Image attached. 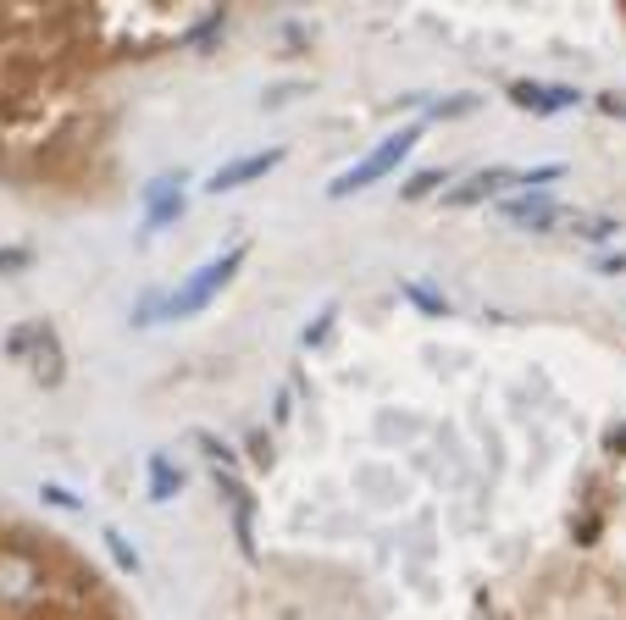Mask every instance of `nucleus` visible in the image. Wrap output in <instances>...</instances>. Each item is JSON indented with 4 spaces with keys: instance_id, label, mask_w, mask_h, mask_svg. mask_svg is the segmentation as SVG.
Returning <instances> with one entry per match:
<instances>
[{
    "instance_id": "nucleus-1",
    "label": "nucleus",
    "mask_w": 626,
    "mask_h": 620,
    "mask_svg": "<svg viewBox=\"0 0 626 620\" xmlns=\"http://www.w3.org/2000/svg\"><path fill=\"white\" fill-rule=\"evenodd\" d=\"M244 255H250V250H244V244H233V250L217 255V261H205L200 272H194L189 283H183L178 294L167 299V316H194V310H205L211 299L222 294V288H228V277L244 266Z\"/></svg>"
},
{
    "instance_id": "nucleus-2",
    "label": "nucleus",
    "mask_w": 626,
    "mask_h": 620,
    "mask_svg": "<svg viewBox=\"0 0 626 620\" xmlns=\"http://www.w3.org/2000/svg\"><path fill=\"white\" fill-rule=\"evenodd\" d=\"M410 144H416V128H399L394 139H383L372 155H366V161H355V167L344 172V178H333V183H327V194H333V200H344V194H355V189H366V183L388 178V172H394L399 161L410 155Z\"/></svg>"
},
{
    "instance_id": "nucleus-3",
    "label": "nucleus",
    "mask_w": 626,
    "mask_h": 620,
    "mask_svg": "<svg viewBox=\"0 0 626 620\" xmlns=\"http://www.w3.org/2000/svg\"><path fill=\"white\" fill-rule=\"evenodd\" d=\"M510 100H516L521 111H538V117H549V111H571L582 95H577L571 84H510Z\"/></svg>"
},
{
    "instance_id": "nucleus-4",
    "label": "nucleus",
    "mask_w": 626,
    "mask_h": 620,
    "mask_svg": "<svg viewBox=\"0 0 626 620\" xmlns=\"http://www.w3.org/2000/svg\"><path fill=\"white\" fill-rule=\"evenodd\" d=\"M283 161V150H261V155H244V161H233V167H217V178L205 183L211 194H228V189H244L250 178H266V172Z\"/></svg>"
},
{
    "instance_id": "nucleus-5",
    "label": "nucleus",
    "mask_w": 626,
    "mask_h": 620,
    "mask_svg": "<svg viewBox=\"0 0 626 620\" xmlns=\"http://www.w3.org/2000/svg\"><path fill=\"white\" fill-rule=\"evenodd\" d=\"M217 482H222V499H228V510H233V537H239V549L255 554V499H250V488H244L239 477H217Z\"/></svg>"
},
{
    "instance_id": "nucleus-6",
    "label": "nucleus",
    "mask_w": 626,
    "mask_h": 620,
    "mask_svg": "<svg viewBox=\"0 0 626 620\" xmlns=\"http://www.w3.org/2000/svg\"><path fill=\"white\" fill-rule=\"evenodd\" d=\"M505 183H516V178H510V172H505V167H488V172H471V178H466V183H460V189H449V194H444V205H449V211H460V205H477V200H494V194H499V189H505Z\"/></svg>"
},
{
    "instance_id": "nucleus-7",
    "label": "nucleus",
    "mask_w": 626,
    "mask_h": 620,
    "mask_svg": "<svg viewBox=\"0 0 626 620\" xmlns=\"http://www.w3.org/2000/svg\"><path fill=\"white\" fill-rule=\"evenodd\" d=\"M28 355H34V377L45 382V388H56V382H61V344H56V333H50L45 322H39L34 349H28Z\"/></svg>"
},
{
    "instance_id": "nucleus-8",
    "label": "nucleus",
    "mask_w": 626,
    "mask_h": 620,
    "mask_svg": "<svg viewBox=\"0 0 626 620\" xmlns=\"http://www.w3.org/2000/svg\"><path fill=\"white\" fill-rule=\"evenodd\" d=\"M499 211H505L510 222H521V227H549L554 216H560V205H549L543 194H521V200H505Z\"/></svg>"
},
{
    "instance_id": "nucleus-9",
    "label": "nucleus",
    "mask_w": 626,
    "mask_h": 620,
    "mask_svg": "<svg viewBox=\"0 0 626 620\" xmlns=\"http://www.w3.org/2000/svg\"><path fill=\"white\" fill-rule=\"evenodd\" d=\"M178 488H183V471L167 454H150V499H172Z\"/></svg>"
},
{
    "instance_id": "nucleus-10",
    "label": "nucleus",
    "mask_w": 626,
    "mask_h": 620,
    "mask_svg": "<svg viewBox=\"0 0 626 620\" xmlns=\"http://www.w3.org/2000/svg\"><path fill=\"white\" fill-rule=\"evenodd\" d=\"M405 299H416V305H422L427 310V316H444V294H433V288H427V283H405Z\"/></svg>"
},
{
    "instance_id": "nucleus-11",
    "label": "nucleus",
    "mask_w": 626,
    "mask_h": 620,
    "mask_svg": "<svg viewBox=\"0 0 626 620\" xmlns=\"http://www.w3.org/2000/svg\"><path fill=\"white\" fill-rule=\"evenodd\" d=\"M106 549H111V560H117V565H122V571H128V576L139 571V554H133L128 543H122V532H106Z\"/></svg>"
},
{
    "instance_id": "nucleus-12",
    "label": "nucleus",
    "mask_w": 626,
    "mask_h": 620,
    "mask_svg": "<svg viewBox=\"0 0 626 620\" xmlns=\"http://www.w3.org/2000/svg\"><path fill=\"white\" fill-rule=\"evenodd\" d=\"M438 183H444V172H416V178L405 183V194H410V200H422V194H433Z\"/></svg>"
},
{
    "instance_id": "nucleus-13",
    "label": "nucleus",
    "mask_w": 626,
    "mask_h": 620,
    "mask_svg": "<svg viewBox=\"0 0 626 620\" xmlns=\"http://www.w3.org/2000/svg\"><path fill=\"white\" fill-rule=\"evenodd\" d=\"M333 316H338V310H322V316H316V322L305 327V349H316L327 333H333Z\"/></svg>"
},
{
    "instance_id": "nucleus-14",
    "label": "nucleus",
    "mask_w": 626,
    "mask_h": 620,
    "mask_svg": "<svg viewBox=\"0 0 626 620\" xmlns=\"http://www.w3.org/2000/svg\"><path fill=\"white\" fill-rule=\"evenodd\" d=\"M621 222H610V216H593V222H582V239H593V244H604L615 233Z\"/></svg>"
},
{
    "instance_id": "nucleus-15",
    "label": "nucleus",
    "mask_w": 626,
    "mask_h": 620,
    "mask_svg": "<svg viewBox=\"0 0 626 620\" xmlns=\"http://www.w3.org/2000/svg\"><path fill=\"white\" fill-rule=\"evenodd\" d=\"M200 449L211 454V460H217L222 471H228V465H233V449H228V443H217V438H211V432H200Z\"/></svg>"
},
{
    "instance_id": "nucleus-16",
    "label": "nucleus",
    "mask_w": 626,
    "mask_h": 620,
    "mask_svg": "<svg viewBox=\"0 0 626 620\" xmlns=\"http://www.w3.org/2000/svg\"><path fill=\"white\" fill-rule=\"evenodd\" d=\"M560 172H566V167H554V161H549V167H538V172H521L516 183H527V189H543V183H554Z\"/></svg>"
},
{
    "instance_id": "nucleus-17",
    "label": "nucleus",
    "mask_w": 626,
    "mask_h": 620,
    "mask_svg": "<svg viewBox=\"0 0 626 620\" xmlns=\"http://www.w3.org/2000/svg\"><path fill=\"white\" fill-rule=\"evenodd\" d=\"M471 106H477L471 95H460V100H438V106H433V117H466Z\"/></svg>"
},
{
    "instance_id": "nucleus-18",
    "label": "nucleus",
    "mask_w": 626,
    "mask_h": 620,
    "mask_svg": "<svg viewBox=\"0 0 626 620\" xmlns=\"http://www.w3.org/2000/svg\"><path fill=\"white\" fill-rule=\"evenodd\" d=\"M45 499L56 504V510H78V499H73V493H67V488H45Z\"/></svg>"
},
{
    "instance_id": "nucleus-19",
    "label": "nucleus",
    "mask_w": 626,
    "mask_h": 620,
    "mask_svg": "<svg viewBox=\"0 0 626 620\" xmlns=\"http://www.w3.org/2000/svg\"><path fill=\"white\" fill-rule=\"evenodd\" d=\"M0 266L12 272V266H28V250H0Z\"/></svg>"
}]
</instances>
